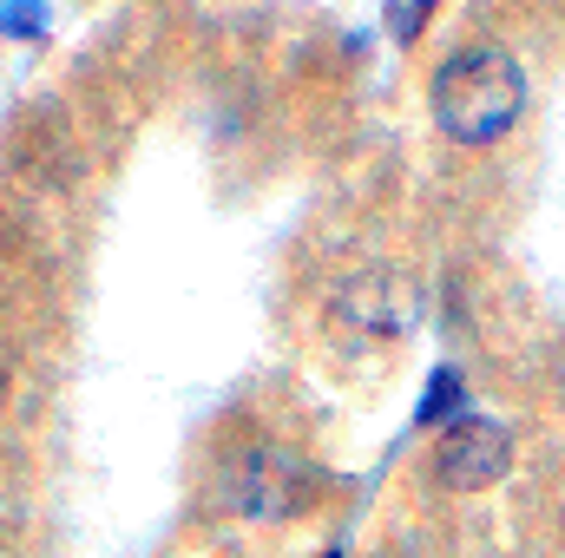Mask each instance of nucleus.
Returning <instances> with one entry per match:
<instances>
[{
    "label": "nucleus",
    "instance_id": "1",
    "mask_svg": "<svg viewBox=\"0 0 565 558\" xmlns=\"http://www.w3.org/2000/svg\"><path fill=\"white\" fill-rule=\"evenodd\" d=\"M526 106V73L507 46H460L434 79V126L454 144H493Z\"/></svg>",
    "mask_w": 565,
    "mask_h": 558
},
{
    "label": "nucleus",
    "instance_id": "2",
    "mask_svg": "<svg viewBox=\"0 0 565 558\" xmlns=\"http://www.w3.org/2000/svg\"><path fill=\"white\" fill-rule=\"evenodd\" d=\"M507 466H513V433H507V420H493V415L447 420V433H440V447H434V473H440L454 493H480V486L507 480Z\"/></svg>",
    "mask_w": 565,
    "mask_h": 558
},
{
    "label": "nucleus",
    "instance_id": "6",
    "mask_svg": "<svg viewBox=\"0 0 565 558\" xmlns=\"http://www.w3.org/2000/svg\"><path fill=\"white\" fill-rule=\"evenodd\" d=\"M0 33L40 40V33H46V0H0Z\"/></svg>",
    "mask_w": 565,
    "mask_h": 558
},
{
    "label": "nucleus",
    "instance_id": "4",
    "mask_svg": "<svg viewBox=\"0 0 565 558\" xmlns=\"http://www.w3.org/2000/svg\"><path fill=\"white\" fill-rule=\"evenodd\" d=\"M342 309H349L355 322H369L375 335H402V329H408V315H415L408 289H402V282H388V270L355 277V282H349V296H342Z\"/></svg>",
    "mask_w": 565,
    "mask_h": 558
},
{
    "label": "nucleus",
    "instance_id": "8",
    "mask_svg": "<svg viewBox=\"0 0 565 558\" xmlns=\"http://www.w3.org/2000/svg\"><path fill=\"white\" fill-rule=\"evenodd\" d=\"M322 558H335V552H322Z\"/></svg>",
    "mask_w": 565,
    "mask_h": 558
},
{
    "label": "nucleus",
    "instance_id": "3",
    "mask_svg": "<svg viewBox=\"0 0 565 558\" xmlns=\"http://www.w3.org/2000/svg\"><path fill=\"white\" fill-rule=\"evenodd\" d=\"M309 493H316V473H309L302 453H289V447H250V453L231 466V500H237V513H250V519H289V513H302Z\"/></svg>",
    "mask_w": 565,
    "mask_h": 558
},
{
    "label": "nucleus",
    "instance_id": "5",
    "mask_svg": "<svg viewBox=\"0 0 565 558\" xmlns=\"http://www.w3.org/2000/svg\"><path fill=\"white\" fill-rule=\"evenodd\" d=\"M434 7H440V0H388V7H382V20H388V40H395V46H415Z\"/></svg>",
    "mask_w": 565,
    "mask_h": 558
},
{
    "label": "nucleus",
    "instance_id": "7",
    "mask_svg": "<svg viewBox=\"0 0 565 558\" xmlns=\"http://www.w3.org/2000/svg\"><path fill=\"white\" fill-rule=\"evenodd\" d=\"M454 408H460V375H454V368H440V375H434V382H427V395H422V427H434V420H447L454 415Z\"/></svg>",
    "mask_w": 565,
    "mask_h": 558
}]
</instances>
